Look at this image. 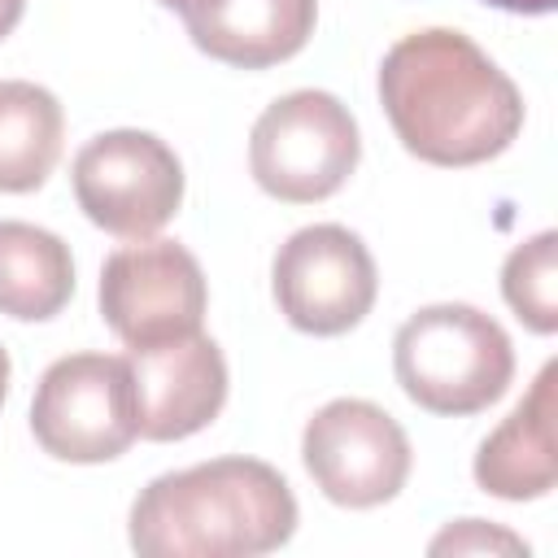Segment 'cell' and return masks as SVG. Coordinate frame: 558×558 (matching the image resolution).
<instances>
[{"mask_svg":"<svg viewBox=\"0 0 558 558\" xmlns=\"http://www.w3.org/2000/svg\"><path fill=\"white\" fill-rule=\"evenodd\" d=\"M401 392L432 414H480L514 379V349L497 318L475 305H427L392 340Z\"/></svg>","mask_w":558,"mask_h":558,"instance_id":"cell-3","label":"cell"},{"mask_svg":"<svg viewBox=\"0 0 558 558\" xmlns=\"http://www.w3.org/2000/svg\"><path fill=\"white\" fill-rule=\"evenodd\" d=\"M484 4H497L510 13H549L554 9V0H484Z\"/></svg>","mask_w":558,"mask_h":558,"instance_id":"cell-18","label":"cell"},{"mask_svg":"<svg viewBox=\"0 0 558 558\" xmlns=\"http://www.w3.org/2000/svg\"><path fill=\"white\" fill-rule=\"evenodd\" d=\"M74 296V262L61 235L35 222H0V314L44 323Z\"/></svg>","mask_w":558,"mask_h":558,"instance_id":"cell-13","label":"cell"},{"mask_svg":"<svg viewBox=\"0 0 558 558\" xmlns=\"http://www.w3.org/2000/svg\"><path fill=\"white\" fill-rule=\"evenodd\" d=\"M270 288L279 314L305 336L353 331L379 292L371 248L336 222L301 227L288 235L270 266Z\"/></svg>","mask_w":558,"mask_h":558,"instance_id":"cell-7","label":"cell"},{"mask_svg":"<svg viewBox=\"0 0 558 558\" xmlns=\"http://www.w3.org/2000/svg\"><path fill=\"white\" fill-rule=\"evenodd\" d=\"M65 113L26 78H0V192H35L61 161Z\"/></svg>","mask_w":558,"mask_h":558,"instance_id":"cell-14","label":"cell"},{"mask_svg":"<svg viewBox=\"0 0 558 558\" xmlns=\"http://www.w3.org/2000/svg\"><path fill=\"white\" fill-rule=\"evenodd\" d=\"M296 532L288 480L257 458H214L157 475L131 506L140 558H257Z\"/></svg>","mask_w":558,"mask_h":558,"instance_id":"cell-2","label":"cell"},{"mask_svg":"<svg viewBox=\"0 0 558 558\" xmlns=\"http://www.w3.org/2000/svg\"><path fill=\"white\" fill-rule=\"evenodd\" d=\"M31 432L44 453L61 462H113L140 436L135 392L126 357L109 353H70L57 357L35 388Z\"/></svg>","mask_w":558,"mask_h":558,"instance_id":"cell-5","label":"cell"},{"mask_svg":"<svg viewBox=\"0 0 558 558\" xmlns=\"http://www.w3.org/2000/svg\"><path fill=\"white\" fill-rule=\"evenodd\" d=\"M209 288L201 262L174 240H135L105 257L100 314L126 349L201 331Z\"/></svg>","mask_w":558,"mask_h":558,"instance_id":"cell-9","label":"cell"},{"mask_svg":"<svg viewBox=\"0 0 558 558\" xmlns=\"http://www.w3.org/2000/svg\"><path fill=\"white\" fill-rule=\"evenodd\" d=\"M126 371L135 392V427L144 440H183L209 427L227 401L222 349L201 331L126 349Z\"/></svg>","mask_w":558,"mask_h":558,"instance_id":"cell-10","label":"cell"},{"mask_svg":"<svg viewBox=\"0 0 558 558\" xmlns=\"http://www.w3.org/2000/svg\"><path fill=\"white\" fill-rule=\"evenodd\" d=\"M554 379L558 366L545 362L532 392L488 432L475 453V484L506 501H536L554 488Z\"/></svg>","mask_w":558,"mask_h":558,"instance_id":"cell-11","label":"cell"},{"mask_svg":"<svg viewBox=\"0 0 558 558\" xmlns=\"http://www.w3.org/2000/svg\"><path fill=\"white\" fill-rule=\"evenodd\" d=\"M22 9H26V0H0V39L22 22Z\"/></svg>","mask_w":558,"mask_h":558,"instance_id":"cell-19","label":"cell"},{"mask_svg":"<svg viewBox=\"0 0 558 558\" xmlns=\"http://www.w3.org/2000/svg\"><path fill=\"white\" fill-rule=\"evenodd\" d=\"M384 113L418 161L480 166L523 126V96L488 52L449 26L401 35L379 65Z\"/></svg>","mask_w":558,"mask_h":558,"instance_id":"cell-1","label":"cell"},{"mask_svg":"<svg viewBox=\"0 0 558 558\" xmlns=\"http://www.w3.org/2000/svg\"><path fill=\"white\" fill-rule=\"evenodd\" d=\"M362 157L357 122L331 92H288L253 122L248 166L262 192L288 205H314L340 192Z\"/></svg>","mask_w":558,"mask_h":558,"instance_id":"cell-4","label":"cell"},{"mask_svg":"<svg viewBox=\"0 0 558 558\" xmlns=\"http://www.w3.org/2000/svg\"><path fill=\"white\" fill-rule=\"evenodd\" d=\"M4 397H9V353L0 344V405H4Z\"/></svg>","mask_w":558,"mask_h":558,"instance_id":"cell-20","label":"cell"},{"mask_svg":"<svg viewBox=\"0 0 558 558\" xmlns=\"http://www.w3.org/2000/svg\"><path fill=\"white\" fill-rule=\"evenodd\" d=\"M157 4H166V9H174L179 17H183V26L187 22H196V17H205V13H214L222 0H157Z\"/></svg>","mask_w":558,"mask_h":558,"instance_id":"cell-17","label":"cell"},{"mask_svg":"<svg viewBox=\"0 0 558 558\" xmlns=\"http://www.w3.org/2000/svg\"><path fill=\"white\" fill-rule=\"evenodd\" d=\"M301 458L323 497L349 510L384 506L410 480V440L401 423L357 397L327 401L305 423Z\"/></svg>","mask_w":558,"mask_h":558,"instance_id":"cell-8","label":"cell"},{"mask_svg":"<svg viewBox=\"0 0 558 558\" xmlns=\"http://www.w3.org/2000/svg\"><path fill=\"white\" fill-rule=\"evenodd\" d=\"M78 209L118 240H153L183 205V166L153 131H105L74 157Z\"/></svg>","mask_w":558,"mask_h":558,"instance_id":"cell-6","label":"cell"},{"mask_svg":"<svg viewBox=\"0 0 558 558\" xmlns=\"http://www.w3.org/2000/svg\"><path fill=\"white\" fill-rule=\"evenodd\" d=\"M432 554H527V545L506 527H488L484 519H462L432 541Z\"/></svg>","mask_w":558,"mask_h":558,"instance_id":"cell-16","label":"cell"},{"mask_svg":"<svg viewBox=\"0 0 558 558\" xmlns=\"http://www.w3.org/2000/svg\"><path fill=\"white\" fill-rule=\"evenodd\" d=\"M314 17L318 0H222L214 13L187 22V35L214 61L266 70L310 44Z\"/></svg>","mask_w":558,"mask_h":558,"instance_id":"cell-12","label":"cell"},{"mask_svg":"<svg viewBox=\"0 0 558 558\" xmlns=\"http://www.w3.org/2000/svg\"><path fill=\"white\" fill-rule=\"evenodd\" d=\"M501 296L523 327L549 336L558 327V235L541 231L519 244L501 266Z\"/></svg>","mask_w":558,"mask_h":558,"instance_id":"cell-15","label":"cell"}]
</instances>
